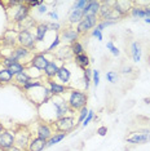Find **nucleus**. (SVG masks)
<instances>
[{
    "mask_svg": "<svg viewBox=\"0 0 150 151\" xmlns=\"http://www.w3.org/2000/svg\"><path fill=\"white\" fill-rule=\"evenodd\" d=\"M67 97H65V99L67 101V105L69 107L73 110V111H79L83 107L87 106V101H88V96L87 92L80 91V89H74V88H69L66 91Z\"/></svg>",
    "mask_w": 150,
    "mask_h": 151,
    "instance_id": "nucleus-1",
    "label": "nucleus"
},
{
    "mask_svg": "<svg viewBox=\"0 0 150 151\" xmlns=\"http://www.w3.org/2000/svg\"><path fill=\"white\" fill-rule=\"evenodd\" d=\"M50 102H52L54 110H56V114H57V119L63 118V116H67V114L73 112V110L69 107L67 105V101L65 99L63 96H53L50 98Z\"/></svg>",
    "mask_w": 150,
    "mask_h": 151,
    "instance_id": "nucleus-2",
    "label": "nucleus"
},
{
    "mask_svg": "<svg viewBox=\"0 0 150 151\" xmlns=\"http://www.w3.org/2000/svg\"><path fill=\"white\" fill-rule=\"evenodd\" d=\"M9 57L13 58V60L17 61V62L23 63L26 66V65H29L30 61H31L32 53H31V50L26 49V48H23L21 45H17L16 48H13V49L11 50Z\"/></svg>",
    "mask_w": 150,
    "mask_h": 151,
    "instance_id": "nucleus-3",
    "label": "nucleus"
},
{
    "mask_svg": "<svg viewBox=\"0 0 150 151\" xmlns=\"http://www.w3.org/2000/svg\"><path fill=\"white\" fill-rule=\"evenodd\" d=\"M52 125H53V128L57 130V133H67L74 129L76 123H75L74 116L67 115V116H63V118L57 119L56 122L52 123Z\"/></svg>",
    "mask_w": 150,
    "mask_h": 151,
    "instance_id": "nucleus-4",
    "label": "nucleus"
},
{
    "mask_svg": "<svg viewBox=\"0 0 150 151\" xmlns=\"http://www.w3.org/2000/svg\"><path fill=\"white\" fill-rule=\"evenodd\" d=\"M17 42H18V45L26 48V49H29V50H34L36 48L35 35H32V34L30 31H27V30L18 31V35H17Z\"/></svg>",
    "mask_w": 150,
    "mask_h": 151,
    "instance_id": "nucleus-5",
    "label": "nucleus"
},
{
    "mask_svg": "<svg viewBox=\"0 0 150 151\" xmlns=\"http://www.w3.org/2000/svg\"><path fill=\"white\" fill-rule=\"evenodd\" d=\"M31 138H32L31 132L26 128H21L14 133V139H16L14 145L23 151H27V147H29V143L31 141Z\"/></svg>",
    "mask_w": 150,
    "mask_h": 151,
    "instance_id": "nucleus-6",
    "label": "nucleus"
},
{
    "mask_svg": "<svg viewBox=\"0 0 150 151\" xmlns=\"http://www.w3.org/2000/svg\"><path fill=\"white\" fill-rule=\"evenodd\" d=\"M98 23V17H84L81 21L78 23L75 30L79 35H86L89 32V30H93Z\"/></svg>",
    "mask_w": 150,
    "mask_h": 151,
    "instance_id": "nucleus-7",
    "label": "nucleus"
},
{
    "mask_svg": "<svg viewBox=\"0 0 150 151\" xmlns=\"http://www.w3.org/2000/svg\"><path fill=\"white\" fill-rule=\"evenodd\" d=\"M30 14V6L26 4V1H21L16 8V13L13 14V22L19 25L23 21H26L29 18Z\"/></svg>",
    "mask_w": 150,
    "mask_h": 151,
    "instance_id": "nucleus-8",
    "label": "nucleus"
},
{
    "mask_svg": "<svg viewBox=\"0 0 150 151\" xmlns=\"http://www.w3.org/2000/svg\"><path fill=\"white\" fill-rule=\"evenodd\" d=\"M52 60H49L48 57H47V50H44L43 53H35L32 54V58L31 61H30L29 65H31L32 67L38 68V70L43 71L44 68L47 67V65H48Z\"/></svg>",
    "mask_w": 150,
    "mask_h": 151,
    "instance_id": "nucleus-9",
    "label": "nucleus"
},
{
    "mask_svg": "<svg viewBox=\"0 0 150 151\" xmlns=\"http://www.w3.org/2000/svg\"><path fill=\"white\" fill-rule=\"evenodd\" d=\"M14 132L12 130H5L0 134V151H8L11 147L14 146Z\"/></svg>",
    "mask_w": 150,
    "mask_h": 151,
    "instance_id": "nucleus-10",
    "label": "nucleus"
},
{
    "mask_svg": "<svg viewBox=\"0 0 150 151\" xmlns=\"http://www.w3.org/2000/svg\"><path fill=\"white\" fill-rule=\"evenodd\" d=\"M79 34L76 32V30L73 29V27H67V29H65L61 31L60 34V39L62 43H66V44H74L75 42H78L79 40Z\"/></svg>",
    "mask_w": 150,
    "mask_h": 151,
    "instance_id": "nucleus-11",
    "label": "nucleus"
},
{
    "mask_svg": "<svg viewBox=\"0 0 150 151\" xmlns=\"http://www.w3.org/2000/svg\"><path fill=\"white\" fill-rule=\"evenodd\" d=\"M53 134H54L53 129H52V127H50L48 123H44V122L38 123V125H36V137H39V138H42L44 141H48Z\"/></svg>",
    "mask_w": 150,
    "mask_h": 151,
    "instance_id": "nucleus-12",
    "label": "nucleus"
},
{
    "mask_svg": "<svg viewBox=\"0 0 150 151\" xmlns=\"http://www.w3.org/2000/svg\"><path fill=\"white\" fill-rule=\"evenodd\" d=\"M128 143H146L150 141V132L149 130H144V132H135L131 133L127 138H125Z\"/></svg>",
    "mask_w": 150,
    "mask_h": 151,
    "instance_id": "nucleus-13",
    "label": "nucleus"
},
{
    "mask_svg": "<svg viewBox=\"0 0 150 151\" xmlns=\"http://www.w3.org/2000/svg\"><path fill=\"white\" fill-rule=\"evenodd\" d=\"M60 67L61 66L57 63V61L56 60H52L48 65H47V67L43 70V76H44V79H47V80H53V79L56 78L57 73H58Z\"/></svg>",
    "mask_w": 150,
    "mask_h": 151,
    "instance_id": "nucleus-14",
    "label": "nucleus"
},
{
    "mask_svg": "<svg viewBox=\"0 0 150 151\" xmlns=\"http://www.w3.org/2000/svg\"><path fill=\"white\" fill-rule=\"evenodd\" d=\"M45 85L49 88L52 96H63L66 93L67 89H69L66 85H62V84L57 83V81H54V80H47V79H45Z\"/></svg>",
    "mask_w": 150,
    "mask_h": 151,
    "instance_id": "nucleus-15",
    "label": "nucleus"
},
{
    "mask_svg": "<svg viewBox=\"0 0 150 151\" xmlns=\"http://www.w3.org/2000/svg\"><path fill=\"white\" fill-rule=\"evenodd\" d=\"M132 6H133V3L132 1H127V0H115V4H114V11H117L119 14H120V17H124L125 14H128L129 12H131Z\"/></svg>",
    "mask_w": 150,
    "mask_h": 151,
    "instance_id": "nucleus-16",
    "label": "nucleus"
},
{
    "mask_svg": "<svg viewBox=\"0 0 150 151\" xmlns=\"http://www.w3.org/2000/svg\"><path fill=\"white\" fill-rule=\"evenodd\" d=\"M100 8H101V1L89 0L88 5L83 9V14H84V17H98Z\"/></svg>",
    "mask_w": 150,
    "mask_h": 151,
    "instance_id": "nucleus-17",
    "label": "nucleus"
},
{
    "mask_svg": "<svg viewBox=\"0 0 150 151\" xmlns=\"http://www.w3.org/2000/svg\"><path fill=\"white\" fill-rule=\"evenodd\" d=\"M56 78L60 80V84L62 85H66L67 88H69V84H70V80H71V71L70 68L66 66V65H62V66L60 67L58 73H57Z\"/></svg>",
    "mask_w": 150,
    "mask_h": 151,
    "instance_id": "nucleus-18",
    "label": "nucleus"
},
{
    "mask_svg": "<svg viewBox=\"0 0 150 151\" xmlns=\"http://www.w3.org/2000/svg\"><path fill=\"white\" fill-rule=\"evenodd\" d=\"M17 35H18V32L13 31L11 30V36H8V32H5L4 35L1 36V39H0V43L3 44V47H8V48H16L18 42H17Z\"/></svg>",
    "mask_w": 150,
    "mask_h": 151,
    "instance_id": "nucleus-19",
    "label": "nucleus"
},
{
    "mask_svg": "<svg viewBox=\"0 0 150 151\" xmlns=\"http://www.w3.org/2000/svg\"><path fill=\"white\" fill-rule=\"evenodd\" d=\"M47 147V141H44L39 137H32L29 143L27 151H43Z\"/></svg>",
    "mask_w": 150,
    "mask_h": 151,
    "instance_id": "nucleus-20",
    "label": "nucleus"
},
{
    "mask_svg": "<svg viewBox=\"0 0 150 151\" xmlns=\"http://www.w3.org/2000/svg\"><path fill=\"white\" fill-rule=\"evenodd\" d=\"M48 25L47 23H38L35 26V39L38 43H42L45 39L47 34H48Z\"/></svg>",
    "mask_w": 150,
    "mask_h": 151,
    "instance_id": "nucleus-21",
    "label": "nucleus"
},
{
    "mask_svg": "<svg viewBox=\"0 0 150 151\" xmlns=\"http://www.w3.org/2000/svg\"><path fill=\"white\" fill-rule=\"evenodd\" d=\"M74 62L78 67H80L81 70H86V68L89 67V57L87 56V53H83V54H79V56H75L74 57Z\"/></svg>",
    "mask_w": 150,
    "mask_h": 151,
    "instance_id": "nucleus-22",
    "label": "nucleus"
},
{
    "mask_svg": "<svg viewBox=\"0 0 150 151\" xmlns=\"http://www.w3.org/2000/svg\"><path fill=\"white\" fill-rule=\"evenodd\" d=\"M14 76L6 67H0V85H6L11 84L13 81Z\"/></svg>",
    "mask_w": 150,
    "mask_h": 151,
    "instance_id": "nucleus-23",
    "label": "nucleus"
},
{
    "mask_svg": "<svg viewBox=\"0 0 150 151\" xmlns=\"http://www.w3.org/2000/svg\"><path fill=\"white\" fill-rule=\"evenodd\" d=\"M131 56L133 62H140L142 57V50H141V45L137 42H133L131 44Z\"/></svg>",
    "mask_w": 150,
    "mask_h": 151,
    "instance_id": "nucleus-24",
    "label": "nucleus"
},
{
    "mask_svg": "<svg viewBox=\"0 0 150 151\" xmlns=\"http://www.w3.org/2000/svg\"><path fill=\"white\" fill-rule=\"evenodd\" d=\"M30 81H31V78H30L25 71L17 74L14 76V79H13V83H14L16 85H18V87H21V88H23L27 83H30Z\"/></svg>",
    "mask_w": 150,
    "mask_h": 151,
    "instance_id": "nucleus-25",
    "label": "nucleus"
},
{
    "mask_svg": "<svg viewBox=\"0 0 150 151\" xmlns=\"http://www.w3.org/2000/svg\"><path fill=\"white\" fill-rule=\"evenodd\" d=\"M25 73L31 78V80H38V79H43V71L38 70V68L32 67L31 65H26L25 66Z\"/></svg>",
    "mask_w": 150,
    "mask_h": 151,
    "instance_id": "nucleus-26",
    "label": "nucleus"
},
{
    "mask_svg": "<svg viewBox=\"0 0 150 151\" xmlns=\"http://www.w3.org/2000/svg\"><path fill=\"white\" fill-rule=\"evenodd\" d=\"M84 18V14H83V11H74L70 12V16H69V23L70 25H78L81 19Z\"/></svg>",
    "mask_w": 150,
    "mask_h": 151,
    "instance_id": "nucleus-27",
    "label": "nucleus"
},
{
    "mask_svg": "<svg viewBox=\"0 0 150 151\" xmlns=\"http://www.w3.org/2000/svg\"><path fill=\"white\" fill-rule=\"evenodd\" d=\"M65 137H66V133H54V134L47 141V147H50V146L56 145V143L61 142Z\"/></svg>",
    "mask_w": 150,
    "mask_h": 151,
    "instance_id": "nucleus-28",
    "label": "nucleus"
},
{
    "mask_svg": "<svg viewBox=\"0 0 150 151\" xmlns=\"http://www.w3.org/2000/svg\"><path fill=\"white\" fill-rule=\"evenodd\" d=\"M70 49H71V53H73L74 57H75V56H79V54L86 53L83 44H81L80 42H75L74 44H71V45H70Z\"/></svg>",
    "mask_w": 150,
    "mask_h": 151,
    "instance_id": "nucleus-29",
    "label": "nucleus"
},
{
    "mask_svg": "<svg viewBox=\"0 0 150 151\" xmlns=\"http://www.w3.org/2000/svg\"><path fill=\"white\" fill-rule=\"evenodd\" d=\"M8 70L12 73L13 76H16L17 74H19V73H22V71H25V65L21 63V62H17V61H16L14 63H12L11 66L8 67Z\"/></svg>",
    "mask_w": 150,
    "mask_h": 151,
    "instance_id": "nucleus-30",
    "label": "nucleus"
},
{
    "mask_svg": "<svg viewBox=\"0 0 150 151\" xmlns=\"http://www.w3.org/2000/svg\"><path fill=\"white\" fill-rule=\"evenodd\" d=\"M129 14H131L133 18H145V11H144V8L142 6H136L133 5L132 6V9H131V12H129Z\"/></svg>",
    "mask_w": 150,
    "mask_h": 151,
    "instance_id": "nucleus-31",
    "label": "nucleus"
},
{
    "mask_svg": "<svg viewBox=\"0 0 150 151\" xmlns=\"http://www.w3.org/2000/svg\"><path fill=\"white\" fill-rule=\"evenodd\" d=\"M43 84H44V83H43V79H38V80H31L30 83H27L22 89H23L25 92H29V91H31V89H34V88L42 87Z\"/></svg>",
    "mask_w": 150,
    "mask_h": 151,
    "instance_id": "nucleus-32",
    "label": "nucleus"
},
{
    "mask_svg": "<svg viewBox=\"0 0 150 151\" xmlns=\"http://www.w3.org/2000/svg\"><path fill=\"white\" fill-rule=\"evenodd\" d=\"M61 44V39H60V34H56V37H54V40L52 43H50V45L48 47V49H47V52L49 53H53L54 49H57V47H58Z\"/></svg>",
    "mask_w": 150,
    "mask_h": 151,
    "instance_id": "nucleus-33",
    "label": "nucleus"
},
{
    "mask_svg": "<svg viewBox=\"0 0 150 151\" xmlns=\"http://www.w3.org/2000/svg\"><path fill=\"white\" fill-rule=\"evenodd\" d=\"M118 79H119V75H118L117 71H107L106 73V80L109 83L115 84L118 81Z\"/></svg>",
    "mask_w": 150,
    "mask_h": 151,
    "instance_id": "nucleus-34",
    "label": "nucleus"
},
{
    "mask_svg": "<svg viewBox=\"0 0 150 151\" xmlns=\"http://www.w3.org/2000/svg\"><path fill=\"white\" fill-rule=\"evenodd\" d=\"M88 3H89V0H78V1H75V4L73 5V9H71V11H74V9H76V11H83V9L88 5Z\"/></svg>",
    "mask_w": 150,
    "mask_h": 151,
    "instance_id": "nucleus-35",
    "label": "nucleus"
},
{
    "mask_svg": "<svg viewBox=\"0 0 150 151\" xmlns=\"http://www.w3.org/2000/svg\"><path fill=\"white\" fill-rule=\"evenodd\" d=\"M88 111H89V110L87 109V106L86 107H83L81 110H79V116H78V123L76 124H81V123L84 122V119H86L87 115H88Z\"/></svg>",
    "mask_w": 150,
    "mask_h": 151,
    "instance_id": "nucleus-36",
    "label": "nucleus"
},
{
    "mask_svg": "<svg viewBox=\"0 0 150 151\" xmlns=\"http://www.w3.org/2000/svg\"><path fill=\"white\" fill-rule=\"evenodd\" d=\"M106 48H107L109 50H110V53L112 54V56L118 57L119 54H120V52H119V49L114 45V43H112V42H107V43H106Z\"/></svg>",
    "mask_w": 150,
    "mask_h": 151,
    "instance_id": "nucleus-37",
    "label": "nucleus"
},
{
    "mask_svg": "<svg viewBox=\"0 0 150 151\" xmlns=\"http://www.w3.org/2000/svg\"><path fill=\"white\" fill-rule=\"evenodd\" d=\"M92 84L94 88H97L100 84V71L98 70H93V73H92Z\"/></svg>",
    "mask_w": 150,
    "mask_h": 151,
    "instance_id": "nucleus-38",
    "label": "nucleus"
},
{
    "mask_svg": "<svg viewBox=\"0 0 150 151\" xmlns=\"http://www.w3.org/2000/svg\"><path fill=\"white\" fill-rule=\"evenodd\" d=\"M92 36L96 37L98 42H102V40H104V36H102V30H101V29H98L97 26L94 27L93 30H92Z\"/></svg>",
    "mask_w": 150,
    "mask_h": 151,
    "instance_id": "nucleus-39",
    "label": "nucleus"
},
{
    "mask_svg": "<svg viewBox=\"0 0 150 151\" xmlns=\"http://www.w3.org/2000/svg\"><path fill=\"white\" fill-rule=\"evenodd\" d=\"M47 25H48V30H49V31H53L56 34H58V31L61 30V25L58 22H48Z\"/></svg>",
    "mask_w": 150,
    "mask_h": 151,
    "instance_id": "nucleus-40",
    "label": "nucleus"
},
{
    "mask_svg": "<svg viewBox=\"0 0 150 151\" xmlns=\"http://www.w3.org/2000/svg\"><path fill=\"white\" fill-rule=\"evenodd\" d=\"M93 118H94V112L92 111V110H89V111H88L87 118L84 119V122L81 123V125H83V127H87V125H88V124H89V123L92 122V119H93Z\"/></svg>",
    "mask_w": 150,
    "mask_h": 151,
    "instance_id": "nucleus-41",
    "label": "nucleus"
},
{
    "mask_svg": "<svg viewBox=\"0 0 150 151\" xmlns=\"http://www.w3.org/2000/svg\"><path fill=\"white\" fill-rule=\"evenodd\" d=\"M43 3H44V1H38V0H31V1H26V4L30 6V9H31L32 6H36V8H38V6L42 5Z\"/></svg>",
    "mask_w": 150,
    "mask_h": 151,
    "instance_id": "nucleus-42",
    "label": "nucleus"
},
{
    "mask_svg": "<svg viewBox=\"0 0 150 151\" xmlns=\"http://www.w3.org/2000/svg\"><path fill=\"white\" fill-rule=\"evenodd\" d=\"M36 9H38V12H39L40 14H43V13H47V11H48V8H47V5L44 4V3H43L42 5H39V6H38Z\"/></svg>",
    "mask_w": 150,
    "mask_h": 151,
    "instance_id": "nucleus-43",
    "label": "nucleus"
},
{
    "mask_svg": "<svg viewBox=\"0 0 150 151\" xmlns=\"http://www.w3.org/2000/svg\"><path fill=\"white\" fill-rule=\"evenodd\" d=\"M48 14H49V17H50V18H52L53 19V21L54 22H57V19H58V13H57V12H49L48 13Z\"/></svg>",
    "mask_w": 150,
    "mask_h": 151,
    "instance_id": "nucleus-44",
    "label": "nucleus"
},
{
    "mask_svg": "<svg viewBox=\"0 0 150 151\" xmlns=\"http://www.w3.org/2000/svg\"><path fill=\"white\" fill-rule=\"evenodd\" d=\"M106 132H107V128L106 127H100V128H98V130H97V133L100 136H105L106 134Z\"/></svg>",
    "mask_w": 150,
    "mask_h": 151,
    "instance_id": "nucleus-45",
    "label": "nucleus"
},
{
    "mask_svg": "<svg viewBox=\"0 0 150 151\" xmlns=\"http://www.w3.org/2000/svg\"><path fill=\"white\" fill-rule=\"evenodd\" d=\"M131 70H132V67L131 66H124L123 68H122V74H129L131 73Z\"/></svg>",
    "mask_w": 150,
    "mask_h": 151,
    "instance_id": "nucleus-46",
    "label": "nucleus"
},
{
    "mask_svg": "<svg viewBox=\"0 0 150 151\" xmlns=\"http://www.w3.org/2000/svg\"><path fill=\"white\" fill-rule=\"evenodd\" d=\"M144 11H145V18H150V6H145L144 8Z\"/></svg>",
    "mask_w": 150,
    "mask_h": 151,
    "instance_id": "nucleus-47",
    "label": "nucleus"
},
{
    "mask_svg": "<svg viewBox=\"0 0 150 151\" xmlns=\"http://www.w3.org/2000/svg\"><path fill=\"white\" fill-rule=\"evenodd\" d=\"M8 151H23V150H21V149H19V147H17V146L14 145L13 147H11V149H9Z\"/></svg>",
    "mask_w": 150,
    "mask_h": 151,
    "instance_id": "nucleus-48",
    "label": "nucleus"
},
{
    "mask_svg": "<svg viewBox=\"0 0 150 151\" xmlns=\"http://www.w3.org/2000/svg\"><path fill=\"white\" fill-rule=\"evenodd\" d=\"M3 132H4V128H3V125L1 124H0V134H1V133Z\"/></svg>",
    "mask_w": 150,
    "mask_h": 151,
    "instance_id": "nucleus-49",
    "label": "nucleus"
},
{
    "mask_svg": "<svg viewBox=\"0 0 150 151\" xmlns=\"http://www.w3.org/2000/svg\"><path fill=\"white\" fill-rule=\"evenodd\" d=\"M145 22H146V23H149V25H150V18H145Z\"/></svg>",
    "mask_w": 150,
    "mask_h": 151,
    "instance_id": "nucleus-50",
    "label": "nucleus"
}]
</instances>
